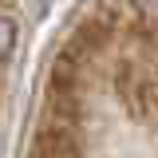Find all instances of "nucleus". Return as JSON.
I'll list each match as a JSON object with an SVG mask.
<instances>
[{
  "instance_id": "nucleus-2",
  "label": "nucleus",
  "mask_w": 158,
  "mask_h": 158,
  "mask_svg": "<svg viewBox=\"0 0 158 158\" xmlns=\"http://www.w3.org/2000/svg\"><path fill=\"white\" fill-rule=\"evenodd\" d=\"M146 118L158 123V59L150 63V107H146Z\"/></svg>"
},
{
  "instance_id": "nucleus-1",
  "label": "nucleus",
  "mask_w": 158,
  "mask_h": 158,
  "mask_svg": "<svg viewBox=\"0 0 158 158\" xmlns=\"http://www.w3.org/2000/svg\"><path fill=\"white\" fill-rule=\"evenodd\" d=\"M12 44H16V24L8 16H0V59L12 52Z\"/></svg>"
}]
</instances>
